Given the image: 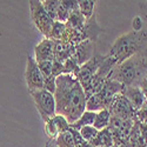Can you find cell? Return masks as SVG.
I'll use <instances>...</instances> for the list:
<instances>
[{"mask_svg": "<svg viewBox=\"0 0 147 147\" xmlns=\"http://www.w3.org/2000/svg\"><path fill=\"white\" fill-rule=\"evenodd\" d=\"M30 5V14L31 19L34 24L35 28L38 30L45 38H50L51 30L53 26V20L51 17L46 13V11L42 7L41 0H31L28 1Z\"/></svg>", "mask_w": 147, "mask_h": 147, "instance_id": "obj_3", "label": "cell"}, {"mask_svg": "<svg viewBox=\"0 0 147 147\" xmlns=\"http://www.w3.org/2000/svg\"><path fill=\"white\" fill-rule=\"evenodd\" d=\"M122 94H124L126 96V99L131 102L133 108L136 109V112L139 111V109L145 105V93L138 86L125 87Z\"/></svg>", "mask_w": 147, "mask_h": 147, "instance_id": "obj_11", "label": "cell"}, {"mask_svg": "<svg viewBox=\"0 0 147 147\" xmlns=\"http://www.w3.org/2000/svg\"><path fill=\"white\" fill-rule=\"evenodd\" d=\"M45 147H53V145H52V141L50 140V141H48L47 144H46V146Z\"/></svg>", "mask_w": 147, "mask_h": 147, "instance_id": "obj_27", "label": "cell"}, {"mask_svg": "<svg viewBox=\"0 0 147 147\" xmlns=\"http://www.w3.org/2000/svg\"><path fill=\"white\" fill-rule=\"evenodd\" d=\"M51 141L55 147H76L74 140H73L72 133L69 132V129L59 134L54 140H51Z\"/></svg>", "mask_w": 147, "mask_h": 147, "instance_id": "obj_19", "label": "cell"}, {"mask_svg": "<svg viewBox=\"0 0 147 147\" xmlns=\"http://www.w3.org/2000/svg\"><path fill=\"white\" fill-rule=\"evenodd\" d=\"M95 53V41L85 40L74 47V53L71 57L76 63L81 66L86 61H88Z\"/></svg>", "mask_w": 147, "mask_h": 147, "instance_id": "obj_8", "label": "cell"}, {"mask_svg": "<svg viewBox=\"0 0 147 147\" xmlns=\"http://www.w3.org/2000/svg\"><path fill=\"white\" fill-rule=\"evenodd\" d=\"M41 4H42L44 9L46 11V13L51 17V19L53 21H55L59 5H60V0H41Z\"/></svg>", "mask_w": 147, "mask_h": 147, "instance_id": "obj_20", "label": "cell"}, {"mask_svg": "<svg viewBox=\"0 0 147 147\" xmlns=\"http://www.w3.org/2000/svg\"><path fill=\"white\" fill-rule=\"evenodd\" d=\"M139 8L141 11V19L144 21L145 28L147 30V1H140L139 3Z\"/></svg>", "mask_w": 147, "mask_h": 147, "instance_id": "obj_26", "label": "cell"}, {"mask_svg": "<svg viewBox=\"0 0 147 147\" xmlns=\"http://www.w3.org/2000/svg\"><path fill=\"white\" fill-rule=\"evenodd\" d=\"M66 32V24L64 22H60V21H54L53 22V26L51 30V34H50V38L51 40H61L63 36Z\"/></svg>", "mask_w": 147, "mask_h": 147, "instance_id": "obj_21", "label": "cell"}, {"mask_svg": "<svg viewBox=\"0 0 147 147\" xmlns=\"http://www.w3.org/2000/svg\"><path fill=\"white\" fill-rule=\"evenodd\" d=\"M52 64H53V61H50V60L38 63V66H39V69H40V73H41L44 80L53 77V74H52Z\"/></svg>", "mask_w": 147, "mask_h": 147, "instance_id": "obj_23", "label": "cell"}, {"mask_svg": "<svg viewBox=\"0 0 147 147\" xmlns=\"http://www.w3.org/2000/svg\"><path fill=\"white\" fill-rule=\"evenodd\" d=\"M86 19L82 17V14L79 12V8L74 12H72L67 22H66V27L71 28V30H74V31H81L86 24Z\"/></svg>", "mask_w": 147, "mask_h": 147, "instance_id": "obj_13", "label": "cell"}, {"mask_svg": "<svg viewBox=\"0 0 147 147\" xmlns=\"http://www.w3.org/2000/svg\"><path fill=\"white\" fill-rule=\"evenodd\" d=\"M78 7V0H60V5L58 9V14H57V20L66 24L69 16L72 12L77 11Z\"/></svg>", "mask_w": 147, "mask_h": 147, "instance_id": "obj_12", "label": "cell"}, {"mask_svg": "<svg viewBox=\"0 0 147 147\" xmlns=\"http://www.w3.org/2000/svg\"><path fill=\"white\" fill-rule=\"evenodd\" d=\"M124 90H125V86H124V85H121L120 82H118L115 80H112L109 78L106 80L104 87L99 92V95L101 96V99L104 100L107 109H108L109 105H111L112 100L114 99V96H117L119 94H122Z\"/></svg>", "mask_w": 147, "mask_h": 147, "instance_id": "obj_9", "label": "cell"}, {"mask_svg": "<svg viewBox=\"0 0 147 147\" xmlns=\"http://www.w3.org/2000/svg\"><path fill=\"white\" fill-rule=\"evenodd\" d=\"M145 48H147V30L144 28L140 32L131 31L114 41L108 55L112 57L117 64H121Z\"/></svg>", "mask_w": 147, "mask_h": 147, "instance_id": "obj_2", "label": "cell"}, {"mask_svg": "<svg viewBox=\"0 0 147 147\" xmlns=\"http://www.w3.org/2000/svg\"><path fill=\"white\" fill-rule=\"evenodd\" d=\"M34 60L36 63L41 61H53L54 60V51H53V40L44 38L38 45L34 47Z\"/></svg>", "mask_w": 147, "mask_h": 147, "instance_id": "obj_10", "label": "cell"}, {"mask_svg": "<svg viewBox=\"0 0 147 147\" xmlns=\"http://www.w3.org/2000/svg\"><path fill=\"white\" fill-rule=\"evenodd\" d=\"M112 144H113V138H112L111 131H109L108 127L98 132V136L91 142L92 146H109Z\"/></svg>", "mask_w": 147, "mask_h": 147, "instance_id": "obj_18", "label": "cell"}, {"mask_svg": "<svg viewBox=\"0 0 147 147\" xmlns=\"http://www.w3.org/2000/svg\"><path fill=\"white\" fill-rule=\"evenodd\" d=\"M55 99L57 114L66 118L72 125L86 111L87 96L85 94L80 82L73 74H61L55 80Z\"/></svg>", "mask_w": 147, "mask_h": 147, "instance_id": "obj_1", "label": "cell"}, {"mask_svg": "<svg viewBox=\"0 0 147 147\" xmlns=\"http://www.w3.org/2000/svg\"><path fill=\"white\" fill-rule=\"evenodd\" d=\"M95 6L96 1H93V0H79L78 1L79 12L86 20H90L95 14Z\"/></svg>", "mask_w": 147, "mask_h": 147, "instance_id": "obj_17", "label": "cell"}, {"mask_svg": "<svg viewBox=\"0 0 147 147\" xmlns=\"http://www.w3.org/2000/svg\"><path fill=\"white\" fill-rule=\"evenodd\" d=\"M68 129H69L68 121L66 120V118H64L60 114H55L53 118L45 122V133L50 138V140H54L59 134Z\"/></svg>", "mask_w": 147, "mask_h": 147, "instance_id": "obj_7", "label": "cell"}, {"mask_svg": "<svg viewBox=\"0 0 147 147\" xmlns=\"http://www.w3.org/2000/svg\"><path fill=\"white\" fill-rule=\"evenodd\" d=\"M145 28V25H144V21L141 19L140 16H137L134 17V19L132 20V30L134 32H140Z\"/></svg>", "mask_w": 147, "mask_h": 147, "instance_id": "obj_25", "label": "cell"}, {"mask_svg": "<svg viewBox=\"0 0 147 147\" xmlns=\"http://www.w3.org/2000/svg\"><path fill=\"white\" fill-rule=\"evenodd\" d=\"M98 132L99 131H96L93 126H85V127L79 129V133H80L81 138L86 142H90V144L95 139V137L98 136Z\"/></svg>", "mask_w": 147, "mask_h": 147, "instance_id": "obj_22", "label": "cell"}, {"mask_svg": "<svg viewBox=\"0 0 147 147\" xmlns=\"http://www.w3.org/2000/svg\"><path fill=\"white\" fill-rule=\"evenodd\" d=\"M64 71H65L64 64L59 63V61H57V60H53V64H52V74H53V77L58 78L59 76L64 74Z\"/></svg>", "mask_w": 147, "mask_h": 147, "instance_id": "obj_24", "label": "cell"}, {"mask_svg": "<svg viewBox=\"0 0 147 147\" xmlns=\"http://www.w3.org/2000/svg\"><path fill=\"white\" fill-rule=\"evenodd\" d=\"M30 93L33 98L34 105H35L36 109H38V112H39L41 119L44 120V122L50 120L51 118H53L57 114L55 99L52 93H50L44 88L38 90V91H33Z\"/></svg>", "mask_w": 147, "mask_h": 147, "instance_id": "obj_4", "label": "cell"}, {"mask_svg": "<svg viewBox=\"0 0 147 147\" xmlns=\"http://www.w3.org/2000/svg\"><path fill=\"white\" fill-rule=\"evenodd\" d=\"M109 114L113 118L120 119V120H131L136 115V109L133 108L131 102L126 99L124 94H119L114 96L111 105L108 107Z\"/></svg>", "mask_w": 147, "mask_h": 147, "instance_id": "obj_5", "label": "cell"}, {"mask_svg": "<svg viewBox=\"0 0 147 147\" xmlns=\"http://www.w3.org/2000/svg\"><path fill=\"white\" fill-rule=\"evenodd\" d=\"M25 80L30 92L38 91L44 88V79L40 73L38 63L34 60L33 57H27V64L25 71Z\"/></svg>", "mask_w": 147, "mask_h": 147, "instance_id": "obj_6", "label": "cell"}, {"mask_svg": "<svg viewBox=\"0 0 147 147\" xmlns=\"http://www.w3.org/2000/svg\"><path fill=\"white\" fill-rule=\"evenodd\" d=\"M95 114L96 112H91V111H85L80 117L79 119L73 122L72 125H69L72 128H74L77 131H79L80 128L85 127V126H92L93 122H94V119H95Z\"/></svg>", "mask_w": 147, "mask_h": 147, "instance_id": "obj_16", "label": "cell"}, {"mask_svg": "<svg viewBox=\"0 0 147 147\" xmlns=\"http://www.w3.org/2000/svg\"><path fill=\"white\" fill-rule=\"evenodd\" d=\"M109 120H111V114H109L108 109H101V111L96 112L95 119L93 122V127L96 131H102L108 127L109 125Z\"/></svg>", "mask_w": 147, "mask_h": 147, "instance_id": "obj_15", "label": "cell"}, {"mask_svg": "<svg viewBox=\"0 0 147 147\" xmlns=\"http://www.w3.org/2000/svg\"><path fill=\"white\" fill-rule=\"evenodd\" d=\"M101 109H107L104 100L101 99V96L99 93H94L90 96H87L86 100V111L91 112H99Z\"/></svg>", "mask_w": 147, "mask_h": 147, "instance_id": "obj_14", "label": "cell"}]
</instances>
